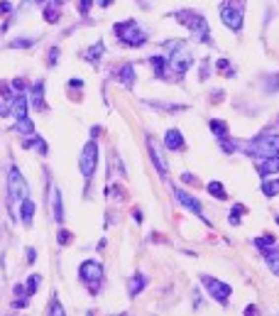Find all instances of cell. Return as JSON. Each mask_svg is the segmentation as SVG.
Here are the masks:
<instances>
[{"label":"cell","mask_w":279,"mask_h":316,"mask_svg":"<svg viewBox=\"0 0 279 316\" xmlns=\"http://www.w3.org/2000/svg\"><path fill=\"white\" fill-rule=\"evenodd\" d=\"M59 5H62L59 0H52V5H49V7L44 10V17H47L49 22H57V17H59V12H57V7H59Z\"/></svg>","instance_id":"obj_22"},{"label":"cell","mask_w":279,"mask_h":316,"mask_svg":"<svg viewBox=\"0 0 279 316\" xmlns=\"http://www.w3.org/2000/svg\"><path fill=\"white\" fill-rule=\"evenodd\" d=\"M15 132H20V135H32V123H30V118L25 116V118H20L17 123H15Z\"/></svg>","instance_id":"obj_20"},{"label":"cell","mask_w":279,"mask_h":316,"mask_svg":"<svg viewBox=\"0 0 279 316\" xmlns=\"http://www.w3.org/2000/svg\"><path fill=\"white\" fill-rule=\"evenodd\" d=\"M78 275H81V279H83L86 284H91V289L96 292V287H93V284L103 277V267H101V262H96V260H86V262H81Z\"/></svg>","instance_id":"obj_7"},{"label":"cell","mask_w":279,"mask_h":316,"mask_svg":"<svg viewBox=\"0 0 279 316\" xmlns=\"http://www.w3.org/2000/svg\"><path fill=\"white\" fill-rule=\"evenodd\" d=\"M142 289H144V277H142V275H135L133 282H130V297H138Z\"/></svg>","instance_id":"obj_21"},{"label":"cell","mask_w":279,"mask_h":316,"mask_svg":"<svg viewBox=\"0 0 279 316\" xmlns=\"http://www.w3.org/2000/svg\"><path fill=\"white\" fill-rule=\"evenodd\" d=\"M42 96H44V83H35V88H32V106H35L37 111H42V108H44Z\"/></svg>","instance_id":"obj_16"},{"label":"cell","mask_w":279,"mask_h":316,"mask_svg":"<svg viewBox=\"0 0 279 316\" xmlns=\"http://www.w3.org/2000/svg\"><path fill=\"white\" fill-rule=\"evenodd\" d=\"M191 54H189V49L184 47V44H174L172 47V57H169V66L179 74V76H184L186 74V69L191 66Z\"/></svg>","instance_id":"obj_5"},{"label":"cell","mask_w":279,"mask_h":316,"mask_svg":"<svg viewBox=\"0 0 279 316\" xmlns=\"http://www.w3.org/2000/svg\"><path fill=\"white\" fill-rule=\"evenodd\" d=\"M57 57H59V47H54V49L49 52V64H57Z\"/></svg>","instance_id":"obj_34"},{"label":"cell","mask_w":279,"mask_h":316,"mask_svg":"<svg viewBox=\"0 0 279 316\" xmlns=\"http://www.w3.org/2000/svg\"><path fill=\"white\" fill-rule=\"evenodd\" d=\"M39 282H42V275H32L30 282H27V294H35L37 287H39Z\"/></svg>","instance_id":"obj_27"},{"label":"cell","mask_w":279,"mask_h":316,"mask_svg":"<svg viewBox=\"0 0 279 316\" xmlns=\"http://www.w3.org/2000/svg\"><path fill=\"white\" fill-rule=\"evenodd\" d=\"M115 35L125 42V44H130V47H142L144 44V32L140 30L138 22H133V20H125V22H118L115 25Z\"/></svg>","instance_id":"obj_1"},{"label":"cell","mask_w":279,"mask_h":316,"mask_svg":"<svg viewBox=\"0 0 279 316\" xmlns=\"http://www.w3.org/2000/svg\"><path fill=\"white\" fill-rule=\"evenodd\" d=\"M5 12H10V2L2 0V2H0V15H5Z\"/></svg>","instance_id":"obj_35"},{"label":"cell","mask_w":279,"mask_h":316,"mask_svg":"<svg viewBox=\"0 0 279 316\" xmlns=\"http://www.w3.org/2000/svg\"><path fill=\"white\" fill-rule=\"evenodd\" d=\"M101 54H103V44H96L93 49H88V52H83V57H86L88 62H96V59H98Z\"/></svg>","instance_id":"obj_25"},{"label":"cell","mask_w":279,"mask_h":316,"mask_svg":"<svg viewBox=\"0 0 279 316\" xmlns=\"http://www.w3.org/2000/svg\"><path fill=\"white\" fill-rule=\"evenodd\" d=\"M209 191L213 194V196H218V198H225V189H223V184H220V182H210Z\"/></svg>","instance_id":"obj_26"},{"label":"cell","mask_w":279,"mask_h":316,"mask_svg":"<svg viewBox=\"0 0 279 316\" xmlns=\"http://www.w3.org/2000/svg\"><path fill=\"white\" fill-rule=\"evenodd\" d=\"M7 189H10V196L15 198V201H25V198H30V189H27V182L22 179V174H20V169L17 167H12L10 169V179H7Z\"/></svg>","instance_id":"obj_4"},{"label":"cell","mask_w":279,"mask_h":316,"mask_svg":"<svg viewBox=\"0 0 279 316\" xmlns=\"http://www.w3.org/2000/svg\"><path fill=\"white\" fill-rule=\"evenodd\" d=\"M149 152H152V159H154L157 169H159L162 174H167V159L162 157V152L157 150V145H154V142H149Z\"/></svg>","instance_id":"obj_15"},{"label":"cell","mask_w":279,"mask_h":316,"mask_svg":"<svg viewBox=\"0 0 279 316\" xmlns=\"http://www.w3.org/2000/svg\"><path fill=\"white\" fill-rule=\"evenodd\" d=\"M35 260H37V253L30 248V250H27V262H35Z\"/></svg>","instance_id":"obj_36"},{"label":"cell","mask_w":279,"mask_h":316,"mask_svg":"<svg viewBox=\"0 0 279 316\" xmlns=\"http://www.w3.org/2000/svg\"><path fill=\"white\" fill-rule=\"evenodd\" d=\"M176 17L186 25V27H191L194 30V35L196 37H201V42H209V27H206V20L201 17V15H196V12H176Z\"/></svg>","instance_id":"obj_3"},{"label":"cell","mask_w":279,"mask_h":316,"mask_svg":"<svg viewBox=\"0 0 279 316\" xmlns=\"http://www.w3.org/2000/svg\"><path fill=\"white\" fill-rule=\"evenodd\" d=\"M118 74H120V79H123L125 86H133V83H135V69H133V64H125Z\"/></svg>","instance_id":"obj_18"},{"label":"cell","mask_w":279,"mask_h":316,"mask_svg":"<svg viewBox=\"0 0 279 316\" xmlns=\"http://www.w3.org/2000/svg\"><path fill=\"white\" fill-rule=\"evenodd\" d=\"M20 216H22V221H25V223H30V221H32V216H35V203H32L30 198H25V201L20 203Z\"/></svg>","instance_id":"obj_17"},{"label":"cell","mask_w":279,"mask_h":316,"mask_svg":"<svg viewBox=\"0 0 279 316\" xmlns=\"http://www.w3.org/2000/svg\"><path fill=\"white\" fill-rule=\"evenodd\" d=\"M91 2H93V0H78V12H83V15H86V12H88V7H91Z\"/></svg>","instance_id":"obj_32"},{"label":"cell","mask_w":279,"mask_h":316,"mask_svg":"<svg viewBox=\"0 0 279 316\" xmlns=\"http://www.w3.org/2000/svg\"><path fill=\"white\" fill-rule=\"evenodd\" d=\"M149 64L154 66V71H157V74H164V69H167V59H162V57H152Z\"/></svg>","instance_id":"obj_28"},{"label":"cell","mask_w":279,"mask_h":316,"mask_svg":"<svg viewBox=\"0 0 279 316\" xmlns=\"http://www.w3.org/2000/svg\"><path fill=\"white\" fill-rule=\"evenodd\" d=\"M265 257H267V265H270V270H272V272H275V275L279 277V248H277V250H272V253L267 250V253H265Z\"/></svg>","instance_id":"obj_19"},{"label":"cell","mask_w":279,"mask_h":316,"mask_svg":"<svg viewBox=\"0 0 279 316\" xmlns=\"http://www.w3.org/2000/svg\"><path fill=\"white\" fill-rule=\"evenodd\" d=\"M59 243H62V245H69L71 243V233L69 231H59Z\"/></svg>","instance_id":"obj_31"},{"label":"cell","mask_w":279,"mask_h":316,"mask_svg":"<svg viewBox=\"0 0 279 316\" xmlns=\"http://www.w3.org/2000/svg\"><path fill=\"white\" fill-rule=\"evenodd\" d=\"M277 223H279V213H277Z\"/></svg>","instance_id":"obj_38"},{"label":"cell","mask_w":279,"mask_h":316,"mask_svg":"<svg viewBox=\"0 0 279 316\" xmlns=\"http://www.w3.org/2000/svg\"><path fill=\"white\" fill-rule=\"evenodd\" d=\"M164 147H167V150H181V147H184V135H181L179 130H169V132L164 135Z\"/></svg>","instance_id":"obj_12"},{"label":"cell","mask_w":279,"mask_h":316,"mask_svg":"<svg viewBox=\"0 0 279 316\" xmlns=\"http://www.w3.org/2000/svg\"><path fill=\"white\" fill-rule=\"evenodd\" d=\"M49 314L64 316V309H62V307H59V302H57V297H54V302H52V309H49Z\"/></svg>","instance_id":"obj_30"},{"label":"cell","mask_w":279,"mask_h":316,"mask_svg":"<svg viewBox=\"0 0 279 316\" xmlns=\"http://www.w3.org/2000/svg\"><path fill=\"white\" fill-rule=\"evenodd\" d=\"M247 152L252 157H275V155H279V135H265V137L255 140L247 147Z\"/></svg>","instance_id":"obj_2"},{"label":"cell","mask_w":279,"mask_h":316,"mask_svg":"<svg viewBox=\"0 0 279 316\" xmlns=\"http://www.w3.org/2000/svg\"><path fill=\"white\" fill-rule=\"evenodd\" d=\"M10 113L15 116V120L25 118V116H27V98H25V96H15V98L10 101Z\"/></svg>","instance_id":"obj_11"},{"label":"cell","mask_w":279,"mask_h":316,"mask_svg":"<svg viewBox=\"0 0 279 316\" xmlns=\"http://www.w3.org/2000/svg\"><path fill=\"white\" fill-rule=\"evenodd\" d=\"M275 243H277V238H275V236H262V238H257V248H260L262 253H265L270 245H275Z\"/></svg>","instance_id":"obj_24"},{"label":"cell","mask_w":279,"mask_h":316,"mask_svg":"<svg viewBox=\"0 0 279 316\" xmlns=\"http://www.w3.org/2000/svg\"><path fill=\"white\" fill-rule=\"evenodd\" d=\"M98 2H101V5H103V7H108V5H110V2H113V0H98Z\"/></svg>","instance_id":"obj_37"},{"label":"cell","mask_w":279,"mask_h":316,"mask_svg":"<svg viewBox=\"0 0 279 316\" xmlns=\"http://www.w3.org/2000/svg\"><path fill=\"white\" fill-rule=\"evenodd\" d=\"M210 130H213L215 135L225 137V123H223V120H210Z\"/></svg>","instance_id":"obj_29"},{"label":"cell","mask_w":279,"mask_h":316,"mask_svg":"<svg viewBox=\"0 0 279 316\" xmlns=\"http://www.w3.org/2000/svg\"><path fill=\"white\" fill-rule=\"evenodd\" d=\"M96 164H98V145L91 140V142L83 147V152H81V174H83L86 179L93 177Z\"/></svg>","instance_id":"obj_6"},{"label":"cell","mask_w":279,"mask_h":316,"mask_svg":"<svg viewBox=\"0 0 279 316\" xmlns=\"http://www.w3.org/2000/svg\"><path fill=\"white\" fill-rule=\"evenodd\" d=\"M12 88H15V91H25V81H22V79H15V81H12Z\"/></svg>","instance_id":"obj_33"},{"label":"cell","mask_w":279,"mask_h":316,"mask_svg":"<svg viewBox=\"0 0 279 316\" xmlns=\"http://www.w3.org/2000/svg\"><path fill=\"white\" fill-rule=\"evenodd\" d=\"M277 172H279V155L267 157V162L260 167V174H262V177H270V174H277Z\"/></svg>","instance_id":"obj_14"},{"label":"cell","mask_w":279,"mask_h":316,"mask_svg":"<svg viewBox=\"0 0 279 316\" xmlns=\"http://www.w3.org/2000/svg\"><path fill=\"white\" fill-rule=\"evenodd\" d=\"M174 196L179 198V203H184L191 213H196V216H201L204 213V208H201V203H199V198H194L191 194H186V191H181V189H176L174 191Z\"/></svg>","instance_id":"obj_10"},{"label":"cell","mask_w":279,"mask_h":316,"mask_svg":"<svg viewBox=\"0 0 279 316\" xmlns=\"http://www.w3.org/2000/svg\"><path fill=\"white\" fill-rule=\"evenodd\" d=\"M52 206H54V218L62 223L64 221V206H62V191L52 189Z\"/></svg>","instance_id":"obj_13"},{"label":"cell","mask_w":279,"mask_h":316,"mask_svg":"<svg viewBox=\"0 0 279 316\" xmlns=\"http://www.w3.org/2000/svg\"><path fill=\"white\" fill-rule=\"evenodd\" d=\"M220 20H223L230 30H238V27L243 25V12H240V7L223 5V7H220Z\"/></svg>","instance_id":"obj_9"},{"label":"cell","mask_w":279,"mask_h":316,"mask_svg":"<svg viewBox=\"0 0 279 316\" xmlns=\"http://www.w3.org/2000/svg\"><path fill=\"white\" fill-rule=\"evenodd\" d=\"M204 284L209 287L210 297L215 299V302H228V297H230V287L228 284H223V282H215L213 277H209V275H204Z\"/></svg>","instance_id":"obj_8"},{"label":"cell","mask_w":279,"mask_h":316,"mask_svg":"<svg viewBox=\"0 0 279 316\" xmlns=\"http://www.w3.org/2000/svg\"><path fill=\"white\" fill-rule=\"evenodd\" d=\"M262 191H265V196H275V194H279V182H275V179H265Z\"/></svg>","instance_id":"obj_23"}]
</instances>
